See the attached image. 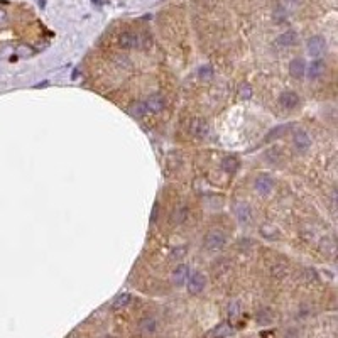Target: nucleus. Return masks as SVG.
I'll return each mask as SVG.
<instances>
[{"label": "nucleus", "mask_w": 338, "mask_h": 338, "mask_svg": "<svg viewBox=\"0 0 338 338\" xmlns=\"http://www.w3.org/2000/svg\"><path fill=\"white\" fill-rule=\"evenodd\" d=\"M227 242V237L223 232L220 230H211L206 234L205 237V249L210 250V252H215V250H220L221 247L225 245Z\"/></svg>", "instance_id": "f257e3e1"}, {"label": "nucleus", "mask_w": 338, "mask_h": 338, "mask_svg": "<svg viewBox=\"0 0 338 338\" xmlns=\"http://www.w3.org/2000/svg\"><path fill=\"white\" fill-rule=\"evenodd\" d=\"M186 286H188V291L191 294H200L206 286V277L201 274V272H193V274L188 276Z\"/></svg>", "instance_id": "f03ea898"}, {"label": "nucleus", "mask_w": 338, "mask_h": 338, "mask_svg": "<svg viewBox=\"0 0 338 338\" xmlns=\"http://www.w3.org/2000/svg\"><path fill=\"white\" fill-rule=\"evenodd\" d=\"M142 107V112H149V114H158L161 110L164 108V100L163 97H159V95H153V97H149L145 102L140 105Z\"/></svg>", "instance_id": "7ed1b4c3"}, {"label": "nucleus", "mask_w": 338, "mask_h": 338, "mask_svg": "<svg viewBox=\"0 0 338 338\" xmlns=\"http://www.w3.org/2000/svg\"><path fill=\"white\" fill-rule=\"evenodd\" d=\"M325 51H326V41L321 36H313L310 41H308V53H310L311 56L318 58Z\"/></svg>", "instance_id": "20e7f679"}, {"label": "nucleus", "mask_w": 338, "mask_h": 338, "mask_svg": "<svg viewBox=\"0 0 338 338\" xmlns=\"http://www.w3.org/2000/svg\"><path fill=\"white\" fill-rule=\"evenodd\" d=\"M254 188L259 191L260 195H269L272 188H274V179H272L269 174H259L255 178Z\"/></svg>", "instance_id": "39448f33"}, {"label": "nucleus", "mask_w": 338, "mask_h": 338, "mask_svg": "<svg viewBox=\"0 0 338 338\" xmlns=\"http://www.w3.org/2000/svg\"><path fill=\"white\" fill-rule=\"evenodd\" d=\"M279 103H281L282 108L292 110V108H296L297 105H299V97H297V93L291 92V90H287V92H282L279 95Z\"/></svg>", "instance_id": "423d86ee"}, {"label": "nucleus", "mask_w": 338, "mask_h": 338, "mask_svg": "<svg viewBox=\"0 0 338 338\" xmlns=\"http://www.w3.org/2000/svg\"><path fill=\"white\" fill-rule=\"evenodd\" d=\"M294 147L297 153H306L311 147V139L305 130H297L294 134Z\"/></svg>", "instance_id": "0eeeda50"}, {"label": "nucleus", "mask_w": 338, "mask_h": 338, "mask_svg": "<svg viewBox=\"0 0 338 338\" xmlns=\"http://www.w3.org/2000/svg\"><path fill=\"white\" fill-rule=\"evenodd\" d=\"M326 69V64L325 61H321V59H315V61L310 63V66H308L306 73H308V78L310 80H316L320 78L323 73H325Z\"/></svg>", "instance_id": "6e6552de"}, {"label": "nucleus", "mask_w": 338, "mask_h": 338, "mask_svg": "<svg viewBox=\"0 0 338 338\" xmlns=\"http://www.w3.org/2000/svg\"><path fill=\"white\" fill-rule=\"evenodd\" d=\"M232 335H234V326L227 321L220 323L218 326L210 331V338H229Z\"/></svg>", "instance_id": "1a4fd4ad"}, {"label": "nucleus", "mask_w": 338, "mask_h": 338, "mask_svg": "<svg viewBox=\"0 0 338 338\" xmlns=\"http://www.w3.org/2000/svg\"><path fill=\"white\" fill-rule=\"evenodd\" d=\"M119 44L125 49H134L139 46V34L135 32H124L122 36L119 37Z\"/></svg>", "instance_id": "9d476101"}, {"label": "nucleus", "mask_w": 338, "mask_h": 338, "mask_svg": "<svg viewBox=\"0 0 338 338\" xmlns=\"http://www.w3.org/2000/svg\"><path fill=\"white\" fill-rule=\"evenodd\" d=\"M305 73H306V64H305V61H303L301 58H294L292 61L289 63V74L292 78H303L305 77Z\"/></svg>", "instance_id": "9b49d317"}, {"label": "nucleus", "mask_w": 338, "mask_h": 338, "mask_svg": "<svg viewBox=\"0 0 338 338\" xmlns=\"http://www.w3.org/2000/svg\"><path fill=\"white\" fill-rule=\"evenodd\" d=\"M296 41H297L296 32L294 31H286L276 39V46L277 48H289V46H294Z\"/></svg>", "instance_id": "f8f14e48"}, {"label": "nucleus", "mask_w": 338, "mask_h": 338, "mask_svg": "<svg viewBox=\"0 0 338 338\" xmlns=\"http://www.w3.org/2000/svg\"><path fill=\"white\" fill-rule=\"evenodd\" d=\"M235 216L239 218L240 223H249L252 220V211H250V206L245 205V203H237L235 205Z\"/></svg>", "instance_id": "ddd939ff"}, {"label": "nucleus", "mask_w": 338, "mask_h": 338, "mask_svg": "<svg viewBox=\"0 0 338 338\" xmlns=\"http://www.w3.org/2000/svg\"><path fill=\"white\" fill-rule=\"evenodd\" d=\"M188 276H190L188 266L181 264L176 267V271L173 272V282L176 286H183V284H186V281H188Z\"/></svg>", "instance_id": "4468645a"}, {"label": "nucleus", "mask_w": 338, "mask_h": 338, "mask_svg": "<svg viewBox=\"0 0 338 338\" xmlns=\"http://www.w3.org/2000/svg\"><path fill=\"white\" fill-rule=\"evenodd\" d=\"M139 330L144 335H153V333L158 330V321L154 318H142L139 323Z\"/></svg>", "instance_id": "2eb2a0df"}, {"label": "nucleus", "mask_w": 338, "mask_h": 338, "mask_svg": "<svg viewBox=\"0 0 338 338\" xmlns=\"http://www.w3.org/2000/svg\"><path fill=\"white\" fill-rule=\"evenodd\" d=\"M239 159L235 158V156H227V158L221 159V169L225 171V173H235L237 169H239Z\"/></svg>", "instance_id": "dca6fc26"}, {"label": "nucleus", "mask_w": 338, "mask_h": 338, "mask_svg": "<svg viewBox=\"0 0 338 338\" xmlns=\"http://www.w3.org/2000/svg\"><path fill=\"white\" fill-rule=\"evenodd\" d=\"M130 301H132V296L129 294V292H120L114 297L112 301V308L114 310H120V308H125L130 305Z\"/></svg>", "instance_id": "f3484780"}, {"label": "nucleus", "mask_w": 338, "mask_h": 338, "mask_svg": "<svg viewBox=\"0 0 338 338\" xmlns=\"http://www.w3.org/2000/svg\"><path fill=\"white\" fill-rule=\"evenodd\" d=\"M186 216H188V208L186 206H179V208H176L174 210V213H173V216H171V221L173 223H183V221L186 220Z\"/></svg>", "instance_id": "a211bd4d"}, {"label": "nucleus", "mask_w": 338, "mask_h": 338, "mask_svg": "<svg viewBox=\"0 0 338 338\" xmlns=\"http://www.w3.org/2000/svg\"><path fill=\"white\" fill-rule=\"evenodd\" d=\"M206 130H208V127H206V124L203 122V120H195L193 125H191V132H193L195 135H206Z\"/></svg>", "instance_id": "6ab92c4d"}, {"label": "nucleus", "mask_w": 338, "mask_h": 338, "mask_svg": "<svg viewBox=\"0 0 338 338\" xmlns=\"http://www.w3.org/2000/svg\"><path fill=\"white\" fill-rule=\"evenodd\" d=\"M213 74H215V71L210 64H203V66H200V69H198V77L201 80H211L213 78Z\"/></svg>", "instance_id": "aec40b11"}, {"label": "nucleus", "mask_w": 338, "mask_h": 338, "mask_svg": "<svg viewBox=\"0 0 338 338\" xmlns=\"http://www.w3.org/2000/svg\"><path fill=\"white\" fill-rule=\"evenodd\" d=\"M260 234L266 237V239H276L277 235H279V232H277L274 227H271V225H264L260 229Z\"/></svg>", "instance_id": "412c9836"}, {"label": "nucleus", "mask_w": 338, "mask_h": 338, "mask_svg": "<svg viewBox=\"0 0 338 338\" xmlns=\"http://www.w3.org/2000/svg\"><path fill=\"white\" fill-rule=\"evenodd\" d=\"M186 250H188V247L186 245H181V247H176V249L171 252V260H179L183 259V257L186 255Z\"/></svg>", "instance_id": "4be33fe9"}, {"label": "nucleus", "mask_w": 338, "mask_h": 338, "mask_svg": "<svg viewBox=\"0 0 338 338\" xmlns=\"http://www.w3.org/2000/svg\"><path fill=\"white\" fill-rule=\"evenodd\" d=\"M239 95H240V98L249 100V98H252V95H254V92H252L250 85H242L240 90H239Z\"/></svg>", "instance_id": "5701e85b"}, {"label": "nucleus", "mask_w": 338, "mask_h": 338, "mask_svg": "<svg viewBox=\"0 0 338 338\" xmlns=\"http://www.w3.org/2000/svg\"><path fill=\"white\" fill-rule=\"evenodd\" d=\"M6 22H7V12L4 9H0V26H4Z\"/></svg>", "instance_id": "b1692460"}, {"label": "nucleus", "mask_w": 338, "mask_h": 338, "mask_svg": "<svg viewBox=\"0 0 338 338\" xmlns=\"http://www.w3.org/2000/svg\"><path fill=\"white\" fill-rule=\"evenodd\" d=\"M158 210H159V205L156 203V205H154V208H153V216H151V223H154L156 218H158Z\"/></svg>", "instance_id": "393cba45"}, {"label": "nucleus", "mask_w": 338, "mask_h": 338, "mask_svg": "<svg viewBox=\"0 0 338 338\" xmlns=\"http://www.w3.org/2000/svg\"><path fill=\"white\" fill-rule=\"evenodd\" d=\"M289 2H296V0H289Z\"/></svg>", "instance_id": "a878e982"}]
</instances>
